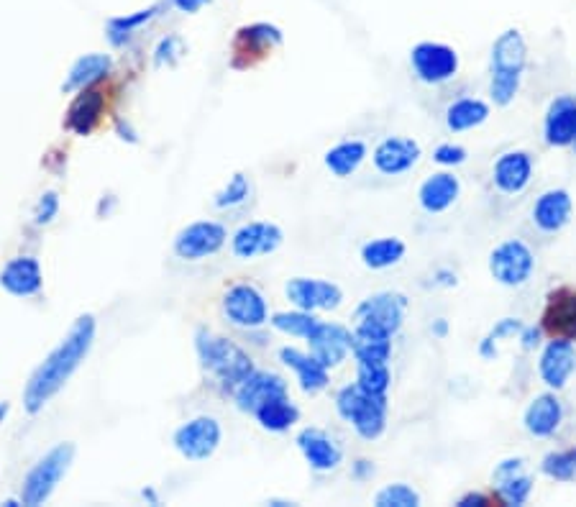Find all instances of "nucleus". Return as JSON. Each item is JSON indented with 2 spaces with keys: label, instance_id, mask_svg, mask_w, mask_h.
<instances>
[{
  "label": "nucleus",
  "instance_id": "c756f323",
  "mask_svg": "<svg viewBox=\"0 0 576 507\" xmlns=\"http://www.w3.org/2000/svg\"><path fill=\"white\" fill-rule=\"evenodd\" d=\"M254 418L264 431L285 433L300 420V410H297V405L292 403L290 395H282L269 400V403H264L262 408H256Z\"/></svg>",
  "mask_w": 576,
  "mask_h": 507
},
{
  "label": "nucleus",
  "instance_id": "393cba45",
  "mask_svg": "<svg viewBox=\"0 0 576 507\" xmlns=\"http://www.w3.org/2000/svg\"><path fill=\"white\" fill-rule=\"evenodd\" d=\"M461 198V180L454 172H436V175L425 177L418 190V203L425 213L438 216L454 208L456 200Z\"/></svg>",
  "mask_w": 576,
  "mask_h": 507
},
{
  "label": "nucleus",
  "instance_id": "37998d69",
  "mask_svg": "<svg viewBox=\"0 0 576 507\" xmlns=\"http://www.w3.org/2000/svg\"><path fill=\"white\" fill-rule=\"evenodd\" d=\"M57 213H59L57 193L41 195L39 205H36V223H39V226H47V223L54 221V216H57Z\"/></svg>",
  "mask_w": 576,
  "mask_h": 507
},
{
  "label": "nucleus",
  "instance_id": "f3484780",
  "mask_svg": "<svg viewBox=\"0 0 576 507\" xmlns=\"http://www.w3.org/2000/svg\"><path fill=\"white\" fill-rule=\"evenodd\" d=\"M528 65V44L518 29H507L492 44L489 52V77H518L523 80Z\"/></svg>",
  "mask_w": 576,
  "mask_h": 507
},
{
  "label": "nucleus",
  "instance_id": "4c0bfd02",
  "mask_svg": "<svg viewBox=\"0 0 576 507\" xmlns=\"http://www.w3.org/2000/svg\"><path fill=\"white\" fill-rule=\"evenodd\" d=\"M318 318H315L313 313H308V310H290V313H277L272 318V326L277 328V331L287 333V336H295V338H305L308 341L310 336L315 333V328H318Z\"/></svg>",
  "mask_w": 576,
  "mask_h": 507
},
{
  "label": "nucleus",
  "instance_id": "de8ad7c7",
  "mask_svg": "<svg viewBox=\"0 0 576 507\" xmlns=\"http://www.w3.org/2000/svg\"><path fill=\"white\" fill-rule=\"evenodd\" d=\"M208 0H175V6L185 13H195L205 6Z\"/></svg>",
  "mask_w": 576,
  "mask_h": 507
},
{
  "label": "nucleus",
  "instance_id": "c85d7f7f",
  "mask_svg": "<svg viewBox=\"0 0 576 507\" xmlns=\"http://www.w3.org/2000/svg\"><path fill=\"white\" fill-rule=\"evenodd\" d=\"M408 254V244L400 236H379L361 246V262L364 267L382 272V269L397 267Z\"/></svg>",
  "mask_w": 576,
  "mask_h": 507
},
{
  "label": "nucleus",
  "instance_id": "0eeeda50",
  "mask_svg": "<svg viewBox=\"0 0 576 507\" xmlns=\"http://www.w3.org/2000/svg\"><path fill=\"white\" fill-rule=\"evenodd\" d=\"M410 65L415 77L425 85H443L459 75V52L441 41H420L410 52Z\"/></svg>",
  "mask_w": 576,
  "mask_h": 507
},
{
  "label": "nucleus",
  "instance_id": "c9c22d12",
  "mask_svg": "<svg viewBox=\"0 0 576 507\" xmlns=\"http://www.w3.org/2000/svg\"><path fill=\"white\" fill-rule=\"evenodd\" d=\"M356 385H359L361 390H367L369 395H390V362H356Z\"/></svg>",
  "mask_w": 576,
  "mask_h": 507
},
{
  "label": "nucleus",
  "instance_id": "3c124183",
  "mask_svg": "<svg viewBox=\"0 0 576 507\" xmlns=\"http://www.w3.org/2000/svg\"><path fill=\"white\" fill-rule=\"evenodd\" d=\"M8 415V405L6 403H0V423H3V418Z\"/></svg>",
  "mask_w": 576,
  "mask_h": 507
},
{
  "label": "nucleus",
  "instance_id": "f257e3e1",
  "mask_svg": "<svg viewBox=\"0 0 576 507\" xmlns=\"http://www.w3.org/2000/svg\"><path fill=\"white\" fill-rule=\"evenodd\" d=\"M95 341V318L93 315H80L67 336L52 349V354L36 367L31 374L29 385L24 390V408L26 413L36 415L49 405L54 395L62 390L72 379V374L80 369V364L88 359Z\"/></svg>",
  "mask_w": 576,
  "mask_h": 507
},
{
  "label": "nucleus",
  "instance_id": "8fccbe9b",
  "mask_svg": "<svg viewBox=\"0 0 576 507\" xmlns=\"http://www.w3.org/2000/svg\"><path fill=\"white\" fill-rule=\"evenodd\" d=\"M431 333H433V336H438V338H446L448 336V321H446V318H436V321H433V326H431Z\"/></svg>",
  "mask_w": 576,
  "mask_h": 507
},
{
  "label": "nucleus",
  "instance_id": "5701e85b",
  "mask_svg": "<svg viewBox=\"0 0 576 507\" xmlns=\"http://www.w3.org/2000/svg\"><path fill=\"white\" fill-rule=\"evenodd\" d=\"M297 449L305 456V461L310 464V469L315 472H333L338 469V464L344 461V449L338 446L336 438L328 436L326 431L320 428H305L297 436Z\"/></svg>",
  "mask_w": 576,
  "mask_h": 507
},
{
  "label": "nucleus",
  "instance_id": "423d86ee",
  "mask_svg": "<svg viewBox=\"0 0 576 507\" xmlns=\"http://www.w3.org/2000/svg\"><path fill=\"white\" fill-rule=\"evenodd\" d=\"M487 267L497 285L523 287L536 274V254L523 239H505L489 251Z\"/></svg>",
  "mask_w": 576,
  "mask_h": 507
},
{
  "label": "nucleus",
  "instance_id": "a18cd8bd",
  "mask_svg": "<svg viewBox=\"0 0 576 507\" xmlns=\"http://www.w3.org/2000/svg\"><path fill=\"white\" fill-rule=\"evenodd\" d=\"M495 502H502L500 497H492V495H484V492H469V495H464L459 500L461 507H469V505H477V507H489L495 505Z\"/></svg>",
  "mask_w": 576,
  "mask_h": 507
},
{
  "label": "nucleus",
  "instance_id": "cd10ccee",
  "mask_svg": "<svg viewBox=\"0 0 576 507\" xmlns=\"http://www.w3.org/2000/svg\"><path fill=\"white\" fill-rule=\"evenodd\" d=\"M489 116H492V108L482 98H459L446 108V129L451 134L474 131L487 123Z\"/></svg>",
  "mask_w": 576,
  "mask_h": 507
},
{
  "label": "nucleus",
  "instance_id": "39448f33",
  "mask_svg": "<svg viewBox=\"0 0 576 507\" xmlns=\"http://www.w3.org/2000/svg\"><path fill=\"white\" fill-rule=\"evenodd\" d=\"M408 315V298L402 292L384 290L377 295H369L367 300H361L356 308L354 321L356 331H369V333H382V336H395L405 323Z\"/></svg>",
  "mask_w": 576,
  "mask_h": 507
},
{
  "label": "nucleus",
  "instance_id": "f03ea898",
  "mask_svg": "<svg viewBox=\"0 0 576 507\" xmlns=\"http://www.w3.org/2000/svg\"><path fill=\"white\" fill-rule=\"evenodd\" d=\"M195 349H198L200 364H203L205 372L213 374V377L231 392L254 372L251 356L246 354L241 346H236L233 341H228V338L218 336V333L213 331L200 328V331L195 333Z\"/></svg>",
  "mask_w": 576,
  "mask_h": 507
},
{
  "label": "nucleus",
  "instance_id": "a19ab883",
  "mask_svg": "<svg viewBox=\"0 0 576 507\" xmlns=\"http://www.w3.org/2000/svg\"><path fill=\"white\" fill-rule=\"evenodd\" d=\"M466 159H469V152H466L461 144H454V141L438 144L436 149H433V162L441 164V167H446V169L461 167Z\"/></svg>",
  "mask_w": 576,
  "mask_h": 507
},
{
  "label": "nucleus",
  "instance_id": "ea45409f",
  "mask_svg": "<svg viewBox=\"0 0 576 507\" xmlns=\"http://www.w3.org/2000/svg\"><path fill=\"white\" fill-rule=\"evenodd\" d=\"M249 195H251V182H249V177L246 175H233L231 180H228V185L223 187L221 193L216 195V208H221V210H226V208H239V205H244L246 200H249Z\"/></svg>",
  "mask_w": 576,
  "mask_h": 507
},
{
  "label": "nucleus",
  "instance_id": "72a5a7b5",
  "mask_svg": "<svg viewBox=\"0 0 576 507\" xmlns=\"http://www.w3.org/2000/svg\"><path fill=\"white\" fill-rule=\"evenodd\" d=\"M103 93H85L77 98V103L70 108V129L85 136L95 129V123L103 116Z\"/></svg>",
  "mask_w": 576,
  "mask_h": 507
},
{
  "label": "nucleus",
  "instance_id": "b1692460",
  "mask_svg": "<svg viewBox=\"0 0 576 507\" xmlns=\"http://www.w3.org/2000/svg\"><path fill=\"white\" fill-rule=\"evenodd\" d=\"M541 328L551 336L576 341V290L561 287V290L548 295Z\"/></svg>",
  "mask_w": 576,
  "mask_h": 507
},
{
  "label": "nucleus",
  "instance_id": "473e14b6",
  "mask_svg": "<svg viewBox=\"0 0 576 507\" xmlns=\"http://www.w3.org/2000/svg\"><path fill=\"white\" fill-rule=\"evenodd\" d=\"M351 354H354L356 362H390L392 338L354 328V351Z\"/></svg>",
  "mask_w": 576,
  "mask_h": 507
},
{
  "label": "nucleus",
  "instance_id": "49530a36",
  "mask_svg": "<svg viewBox=\"0 0 576 507\" xmlns=\"http://www.w3.org/2000/svg\"><path fill=\"white\" fill-rule=\"evenodd\" d=\"M433 285L446 287V290H451V287L459 285V274H456L454 269H448V267L436 269V274H433Z\"/></svg>",
  "mask_w": 576,
  "mask_h": 507
},
{
  "label": "nucleus",
  "instance_id": "20e7f679",
  "mask_svg": "<svg viewBox=\"0 0 576 507\" xmlns=\"http://www.w3.org/2000/svg\"><path fill=\"white\" fill-rule=\"evenodd\" d=\"M72 459H75V446L72 443H57L54 449H49L24 477L21 502L31 507L44 505L54 495L64 474L70 472Z\"/></svg>",
  "mask_w": 576,
  "mask_h": 507
},
{
  "label": "nucleus",
  "instance_id": "412c9836",
  "mask_svg": "<svg viewBox=\"0 0 576 507\" xmlns=\"http://www.w3.org/2000/svg\"><path fill=\"white\" fill-rule=\"evenodd\" d=\"M561 423H564V405L553 390L533 397L523 413V426L533 438L556 436Z\"/></svg>",
  "mask_w": 576,
  "mask_h": 507
},
{
  "label": "nucleus",
  "instance_id": "c03bdc74",
  "mask_svg": "<svg viewBox=\"0 0 576 507\" xmlns=\"http://www.w3.org/2000/svg\"><path fill=\"white\" fill-rule=\"evenodd\" d=\"M543 328H536V326H523V331H520L518 341L520 346H523L525 351H536L538 346L543 344Z\"/></svg>",
  "mask_w": 576,
  "mask_h": 507
},
{
  "label": "nucleus",
  "instance_id": "79ce46f5",
  "mask_svg": "<svg viewBox=\"0 0 576 507\" xmlns=\"http://www.w3.org/2000/svg\"><path fill=\"white\" fill-rule=\"evenodd\" d=\"M152 13L154 11H141L131 18H116V21H111V26H108V29H111V39L116 41V44H121L123 36H128L131 31L136 29V26L144 24V21H149V18H152Z\"/></svg>",
  "mask_w": 576,
  "mask_h": 507
},
{
  "label": "nucleus",
  "instance_id": "9b49d317",
  "mask_svg": "<svg viewBox=\"0 0 576 507\" xmlns=\"http://www.w3.org/2000/svg\"><path fill=\"white\" fill-rule=\"evenodd\" d=\"M576 374V344L569 338L551 336L538 356V377L553 392H561Z\"/></svg>",
  "mask_w": 576,
  "mask_h": 507
},
{
  "label": "nucleus",
  "instance_id": "9d476101",
  "mask_svg": "<svg viewBox=\"0 0 576 507\" xmlns=\"http://www.w3.org/2000/svg\"><path fill=\"white\" fill-rule=\"evenodd\" d=\"M223 315L233 326L254 331L269 321V305L262 292L249 282H239L223 295Z\"/></svg>",
  "mask_w": 576,
  "mask_h": 507
},
{
  "label": "nucleus",
  "instance_id": "f8f14e48",
  "mask_svg": "<svg viewBox=\"0 0 576 507\" xmlns=\"http://www.w3.org/2000/svg\"><path fill=\"white\" fill-rule=\"evenodd\" d=\"M287 298L295 308L308 310H336L344 303V290L331 280H320V277H295L285 287Z\"/></svg>",
  "mask_w": 576,
  "mask_h": 507
},
{
  "label": "nucleus",
  "instance_id": "ddd939ff",
  "mask_svg": "<svg viewBox=\"0 0 576 507\" xmlns=\"http://www.w3.org/2000/svg\"><path fill=\"white\" fill-rule=\"evenodd\" d=\"M492 484H495V495L500 497L505 505H525L533 495L536 479L525 467V459L520 456H507L492 469Z\"/></svg>",
  "mask_w": 576,
  "mask_h": 507
},
{
  "label": "nucleus",
  "instance_id": "dca6fc26",
  "mask_svg": "<svg viewBox=\"0 0 576 507\" xmlns=\"http://www.w3.org/2000/svg\"><path fill=\"white\" fill-rule=\"evenodd\" d=\"M423 157V149L415 139H408V136H387L377 144L372 154V162L377 167L379 175L387 177H397V175H408L410 169L420 162Z\"/></svg>",
  "mask_w": 576,
  "mask_h": 507
},
{
  "label": "nucleus",
  "instance_id": "e433bc0d",
  "mask_svg": "<svg viewBox=\"0 0 576 507\" xmlns=\"http://www.w3.org/2000/svg\"><path fill=\"white\" fill-rule=\"evenodd\" d=\"M541 474L553 482H576V446L543 456Z\"/></svg>",
  "mask_w": 576,
  "mask_h": 507
},
{
  "label": "nucleus",
  "instance_id": "58836bf2",
  "mask_svg": "<svg viewBox=\"0 0 576 507\" xmlns=\"http://www.w3.org/2000/svg\"><path fill=\"white\" fill-rule=\"evenodd\" d=\"M420 502H423V497L408 482L387 484L374 495V505L377 507H418Z\"/></svg>",
  "mask_w": 576,
  "mask_h": 507
},
{
  "label": "nucleus",
  "instance_id": "a878e982",
  "mask_svg": "<svg viewBox=\"0 0 576 507\" xmlns=\"http://www.w3.org/2000/svg\"><path fill=\"white\" fill-rule=\"evenodd\" d=\"M0 285L6 287L16 298H34L44 287V274H41L39 259L16 257L0 272Z\"/></svg>",
  "mask_w": 576,
  "mask_h": 507
},
{
  "label": "nucleus",
  "instance_id": "09e8293b",
  "mask_svg": "<svg viewBox=\"0 0 576 507\" xmlns=\"http://www.w3.org/2000/svg\"><path fill=\"white\" fill-rule=\"evenodd\" d=\"M372 474H374L372 461H356V467H354L356 479H367V477H372Z\"/></svg>",
  "mask_w": 576,
  "mask_h": 507
},
{
  "label": "nucleus",
  "instance_id": "7ed1b4c3",
  "mask_svg": "<svg viewBox=\"0 0 576 507\" xmlns=\"http://www.w3.org/2000/svg\"><path fill=\"white\" fill-rule=\"evenodd\" d=\"M336 410L338 415L354 426L364 441H377L382 433L387 431V397L369 395L367 390H361L359 385H344L336 395Z\"/></svg>",
  "mask_w": 576,
  "mask_h": 507
},
{
  "label": "nucleus",
  "instance_id": "6e6552de",
  "mask_svg": "<svg viewBox=\"0 0 576 507\" xmlns=\"http://www.w3.org/2000/svg\"><path fill=\"white\" fill-rule=\"evenodd\" d=\"M221 423L213 415H198V418L187 420L172 436L175 449L190 461H205L216 454L221 446Z\"/></svg>",
  "mask_w": 576,
  "mask_h": 507
},
{
  "label": "nucleus",
  "instance_id": "4468645a",
  "mask_svg": "<svg viewBox=\"0 0 576 507\" xmlns=\"http://www.w3.org/2000/svg\"><path fill=\"white\" fill-rule=\"evenodd\" d=\"M282 241H285V234L277 223L269 221H254L241 226L236 234H233L231 249L233 254L244 262H251V259L259 257H269L274 251L280 249Z\"/></svg>",
  "mask_w": 576,
  "mask_h": 507
},
{
  "label": "nucleus",
  "instance_id": "7c9ffc66",
  "mask_svg": "<svg viewBox=\"0 0 576 507\" xmlns=\"http://www.w3.org/2000/svg\"><path fill=\"white\" fill-rule=\"evenodd\" d=\"M364 159H367V144L361 139H349V141H341V144L331 146L326 152V157H323V162H326L328 172H331L333 177H351L356 172V169L364 164Z\"/></svg>",
  "mask_w": 576,
  "mask_h": 507
},
{
  "label": "nucleus",
  "instance_id": "a211bd4d",
  "mask_svg": "<svg viewBox=\"0 0 576 507\" xmlns=\"http://www.w3.org/2000/svg\"><path fill=\"white\" fill-rule=\"evenodd\" d=\"M310 354L318 359L320 364H326L328 369L338 367L349 359L354 351V331H349L341 323H318L313 336L308 338Z\"/></svg>",
  "mask_w": 576,
  "mask_h": 507
},
{
  "label": "nucleus",
  "instance_id": "4be33fe9",
  "mask_svg": "<svg viewBox=\"0 0 576 507\" xmlns=\"http://www.w3.org/2000/svg\"><path fill=\"white\" fill-rule=\"evenodd\" d=\"M282 395H287L285 379L274 372H262V369H254V372L233 390V397H236L239 408L251 415H254L256 408H262L264 403H269V400Z\"/></svg>",
  "mask_w": 576,
  "mask_h": 507
},
{
  "label": "nucleus",
  "instance_id": "2f4dec72",
  "mask_svg": "<svg viewBox=\"0 0 576 507\" xmlns=\"http://www.w3.org/2000/svg\"><path fill=\"white\" fill-rule=\"evenodd\" d=\"M108 72H111V57H108V54H85V57H80L75 65H72L70 75L62 82V90L64 93H75V90L88 88V85L98 82L100 77H105Z\"/></svg>",
  "mask_w": 576,
  "mask_h": 507
},
{
  "label": "nucleus",
  "instance_id": "1a4fd4ad",
  "mask_svg": "<svg viewBox=\"0 0 576 507\" xmlns=\"http://www.w3.org/2000/svg\"><path fill=\"white\" fill-rule=\"evenodd\" d=\"M228 231L218 221H195L185 226L175 239V254L185 262H200V259L216 257L226 246Z\"/></svg>",
  "mask_w": 576,
  "mask_h": 507
},
{
  "label": "nucleus",
  "instance_id": "2eb2a0df",
  "mask_svg": "<svg viewBox=\"0 0 576 507\" xmlns=\"http://www.w3.org/2000/svg\"><path fill=\"white\" fill-rule=\"evenodd\" d=\"M571 216H574V198L564 187H551V190L538 195L533 210H530L533 226L548 236L564 231L571 223Z\"/></svg>",
  "mask_w": 576,
  "mask_h": 507
},
{
  "label": "nucleus",
  "instance_id": "bb28decb",
  "mask_svg": "<svg viewBox=\"0 0 576 507\" xmlns=\"http://www.w3.org/2000/svg\"><path fill=\"white\" fill-rule=\"evenodd\" d=\"M280 359L285 367H290L292 372H295L297 382H300V390H303L305 395H318V392L326 390L328 382H331L328 367L320 364L313 354H305V351L287 346V349L280 351Z\"/></svg>",
  "mask_w": 576,
  "mask_h": 507
},
{
  "label": "nucleus",
  "instance_id": "6ab92c4d",
  "mask_svg": "<svg viewBox=\"0 0 576 507\" xmlns=\"http://www.w3.org/2000/svg\"><path fill=\"white\" fill-rule=\"evenodd\" d=\"M543 141L553 149H566L576 141V98L556 95L543 118Z\"/></svg>",
  "mask_w": 576,
  "mask_h": 507
},
{
  "label": "nucleus",
  "instance_id": "f704fd0d",
  "mask_svg": "<svg viewBox=\"0 0 576 507\" xmlns=\"http://www.w3.org/2000/svg\"><path fill=\"white\" fill-rule=\"evenodd\" d=\"M523 326L525 323L520 321V318H512V315L500 318L495 326L489 328L487 336L479 341V356H482L484 362H495L497 356H500L502 341H507V338H518L520 331H523Z\"/></svg>",
  "mask_w": 576,
  "mask_h": 507
},
{
  "label": "nucleus",
  "instance_id": "603ef678",
  "mask_svg": "<svg viewBox=\"0 0 576 507\" xmlns=\"http://www.w3.org/2000/svg\"><path fill=\"white\" fill-rule=\"evenodd\" d=\"M571 149H574V152H576V141H574V144H571Z\"/></svg>",
  "mask_w": 576,
  "mask_h": 507
},
{
  "label": "nucleus",
  "instance_id": "aec40b11",
  "mask_svg": "<svg viewBox=\"0 0 576 507\" xmlns=\"http://www.w3.org/2000/svg\"><path fill=\"white\" fill-rule=\"evenodd\" d=\"M533 157L523 149H512L497 157L495 167H492V182L500 193L505 195H520L533 180Z\"/></svg>",
  "mask_w": 576,
  "mask_h": 507
}]
</instances>
